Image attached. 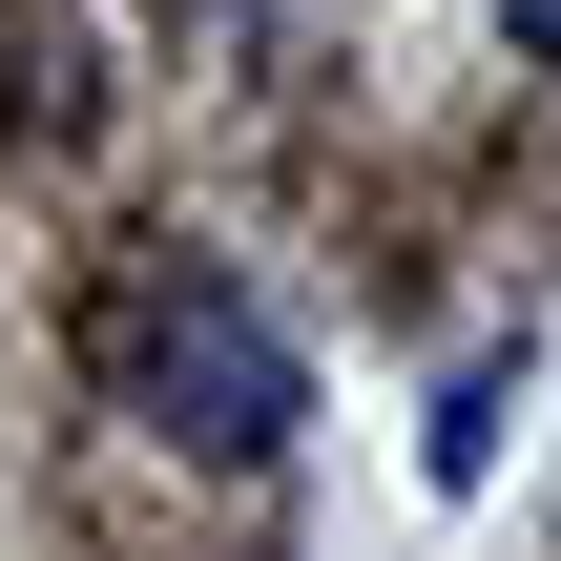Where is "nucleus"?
<instances>
[{
	"label": "nucleus",
	"instance_id": "obj_1",
	"mask_svg": "<svg viewBox=\"0 0 561 561\" xmlns=\"http://www.w3.org/2000/svg\"><path fill=\"white\" fill-rule=\"evenodd\" d=\"M125 375H146V416H167L187 458H271V437L312 416V375H291V333H271V312H250L229 271H187V291H146V354H125Z\"/></svg>",
	"mask_w": 561,
	"mask_h": 561
},
{
	"label": "nucleus",
	"instance_id": "obj_2",
	"mask_svg": "<svg viewBox=\"0 0 561 561\" xmlns=\"http://www.w3.org/2000/svg\"><path fill=\"white\" fill-rule=\"evenodd\" d=\"M500 396H520V375H500V354H479V375H458V396H437V479H479V458H500Z\"/></svg>",
	"mask_w": 561,
	"mask_h": 561
},
{
	"label": "nucleus",
	"instance_id": "obj_3",
	"mask_svg": "<svg viewBox=\"0 0 561 561\" xmlns=\"http://www.w3.org/2000/svg\"><path fill=\"white\" fill-rule=\"evenodd\" d=\"M500 42H520V62H561V0H500Z\"/></svg>",
	"mask_w": 561,
	"mask_h": 561
}]
</instances>
